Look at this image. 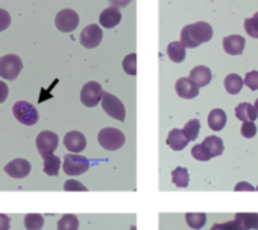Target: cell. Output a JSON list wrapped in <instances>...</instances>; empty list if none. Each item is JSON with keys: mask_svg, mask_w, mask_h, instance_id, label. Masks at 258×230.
I'll use <instances>...</instances> for the list:
<instances>
[{"mask_svg": "<svg viewBox=\"0 0 258 230\" xmlns=\"http://www.w3.org/2000/svg\"><path fill=\"white\" fill-rule=\"evenodd\" d=\"M11 227V219L8 215L0 213V230H10Z\"/></svg>", "mask_w": 258, "mask_h": 230, "instance_id": "obj_37", "label": "cell"}, {"mask_svg": "<svg viewBox=\"0 0 258 230\" xmlns=\"http://www.w3.org/2000/svg\"><path fill=\"white\" fill-rule=\"evenodd\" d=\"M187 144H188V141H187V137L184 136L182 130H172V131L169 133V136H167V145H169L172 150H175V151L184 150V148L187 147Z\"/></svg>", "mask_w": 258, "mask_h": 230, "instance_id": "obj_21", "label": "cell"}, {"mask_svg": "<svg viewBox=\"0 0 258 230\" xmlns=\"http://www.w3.org/2000/svg\"><path fill=\"white\" fill-rule=\"evenodd\" d=\"M210 230H226V228H225V224H214Z\"/></svg>", "mask_w": 258, "mask_h": 230, "instance_id": "obj_41", "label": "cell"}, {"mask_svg": "<svg viewBox=\"0 0 258 230\" xmlns=\"http://www.w3.org/2000/svg\"><path fill=\"white\" fill-rule=\"evenodd\" d=\"M103 38V31L99 28V25H88L82 34H81V44L87 49H94L102 43Z\"/></svg>", "mask_w": 258, "mask_h": 230, "instance_id": "obj_9", "label": "cell"}, {"mask_svg": "<svg viewBox=\"0 0 258 230\" xmlns=\"http://www.w3.org/2000/svg\"><path fill=\"white\" fill-rule=\"evenodd\" d=\"M44 225V218L40 213H28L25 216V227L28 230H40Z\"/></svg>", "mask_w": 258, "mask_h": 230, "instance_id": "obj_27", "label": "cell"}, {"mask_svg": "<svg viewBox=\"0 0 258 230\" xmlns=\"http://www.w3.org/2000/svg\"><path fill=\"white\" fill-rule=\"evenodd\" d=\"M252 19H253V20H255V22H256V23H258V13H255V14H253V17H252Z\"/></svg>", "mask_w": 258, "mask_h": 230, "instance_id": "obj_43", "label": "cell"}, {"mask_svg": "<svg viewBox=\"0 0 258 230\" xmlns=\"http://www.w3.org/2000/svg\"><path fill=\"white\" fill-rule=\"evenodd\" d=\"M225 88H226V91L229 93V95H237V93H240L241 91V88H243V79L240 78V75H237V73H229L226 78H225Z\"/></svg>", "mask_w": 258, "mask_h": 230, "instance_id": "obj_23", "label": "cell"}, {"mask_svg": "<svg viewBox=\"0 0 258 230\" xmlns=\"http://www.w3.org/2000/svg\"><path fill=\"white\" fill-rule=\"evenodd\" d=\"M244 31L247 32V35H250L252 38H258V23L250 17L244 20Z\"/></svg>", "mask_w": 258, "mask_h": 230, "instance_id": "obj_34", "label": "cell"}, {"mask_svg": "<svg viewBox=\"0 0 258 230\" xmlns=\"http://www.w3.org/2000/svg\"><path fill=\"white\" fill-rule=\"evenodd\" d=\"M100 101H102V108H103V111L108 114V116H111V118H114V119H117L120 122H123L126 119L124 105L121 104V101L117 96L103 91V96H102Z\"/></svg>", "mask_w": 258, "mask_h": 230, "instance_id": "obj_5", "label": "cell"}, {"mask_svg": "<svg viewBox=\"0 0 258 230\" xmlns=\"http://www.w3.org/2000/svg\"><path fill=\"white\" fill-rule=\"evenodd\" d=\"M120 20H121L120 10L115 8V7H109V8H106V10L102 11L100 19H99V23H100V26H103L106 29H111V28L117 26L120 23Z\"/></svg>", "mask_w": 258, "mask_h": 230, "instance_id": "obj_14", "label": "cell"}, {"mask_svg": "<svg viewBox=\"0 0 258 230\" xmlns=\"http://www.w3.org/2000/svg\"><path fill=\"white\" fill-rule=\"evenodd\" d=\"M199 130H201V122L198 119H191L185 124L182 133L187 137V141H196V137L199 136Z\"/></svg>", "mask_w": 258, "mask_h": 230, "instance_id": "obj_28", "label": "cell"}, {"mask_svg": "<svg viewBox=\"0 0 258 230\" xmlns=\"http://www.w3.org/2000/svg\"><path fill=\"white\" fill-rule=\"evenodd\" d=\"M131 2H133V0H109L111 7H115V8H118V10L127 7Z\"/></svg>", "mask_w": 258, "mask_h": 230, "instance_id": "obj_39", "label": "cell"}, {"mask_svg": "<svg viewBox=\"0 0 258 230\" xmlns=\"http://www.w3.org/2000/svg\"><path fill=\"white\" fill-rule=\"evenodd\" d=\"M64 172L67 175H81L84 172H87L90 169V162L87 157L84 156H78V154H67L64 157V163H62Z\"/></svg>", "mask_w": 258, "mask_h": 230, "instance_id": "obj_6", "label": "cell"}, {"mask_svg": "<svg viewBox=\"0 0 258 230\" xmlns=\"http://www.w3.org/2000/svg\"><path fill=\"white\" fill-rule=\"evenodd\" d=\"M240 131H241V136L243 137L250 139V137H253L256 134V127H255V124L252 121H247V122H243Z\"/></svg>", "mask_w": 258, "mask_h": 230, "instance_id": "obj_33", "label": "cell"}, {"mask_svg": "<svg viewBox=\"0 0 258 230\" xmlns=\"http://www.w3.org/2000/svg\"><path fill=\"white\" fill-rule=\"evenodd\" d=\"M103 96V90L99 82L90 81L81 90V102L85 107H96Z\"/></svg>", "mask_w": 258, "mask_h": 230, "instance_id": "obj_7", "label": "cell"}, {"mask_svg": "<svg viewBox=\"0 0 258 230\" xmlns=\"http://www.w3.org/2000/svg\"><path fill=\"white\" fill-rule=\"evenodd\" d=\"M167 55L173 63H182L185 58V46L181 41H173L167 46Z\"/></svg>", "mask_w": 258, "mask_h": 230, "instance_id": "obj_22", "label": "cell"}, {"mask_svg": "<svg viewBox=\"0 0 258 230\" xmlns=\"http://www.w3.org/2000/svg\"><path fill=\"white\" fill-rule=\"evenodd\" d=\"M22 69H23V63L19 55L10 54L0 58V78L14 81L20 75Z\"/></svg>", "mask_w": 258, "mask_h": 230, "instance_id": "obj_4", "label": "cell"}, {"mask_svg": "<svg viewBox=\"0 0 258 230\" xmlns=\"http://www.w3.org/2000/svg\"><path fill=\"white\" fill-rule=\"evenodd\" d=\"M190 79L198 85V87H205L211 82L213 79V75H211V70L205 66H198V67H193L191 72H190Z\"/></svg>", "mask_w": 258, "mask_h": 230, "instance_id": "obj_16", "label": "cell"}, {"mask_svg": "<svg viewBox=\"0 0 258 230\" xmlns=\"http://www.w3.org/2000/svg\"><path fill=\"white\" fill-rule=\"evenodd\" d=\"M241 230H258V213H235L234 218Z\"/></svg>", "mask_w": 258, "mask_h": 230, "instance_id": "obj_20", "label": "cell"}, {"mask_svg": "<svg viewBox=\"0 0 258 230\" xmlns=\"http://www.w3.org/2000/svg\"><path fill=\"white\" fill-rule=\"evenodd\" d=\"M243 84H246L250 90H258V70L249 72V73L244 76Z\"/></svg>", "mask_w": 258, "mask_h": 230, "instance_id": "obj_32", "label": "cell"}, {"mask_svg": "<svg viewBox=\"0 0 258 230\" xmlns=\"http://www.w3.org/2000/svg\"><path fill=\"white\" fill-rule=\"evenodd\" d=\"M244 43L241 35H229L223 38V49L228 55H240L244 51Z\"/></svg>", "mask_w": 258, "mask_h": 230, "instance_id": "obj_15", "label": "cell"}, {"mask_svg": "<svg viewBox=\"0 0 258 230\" xmlns=\"http://www.w3.org/2000/svg\"><path fill=\"white\" fill-rule=\"evenodd\" d=\"M211 37H213V28L205 22L187 25L181 31V43L190 49H195L199 44L210 41Z\"/></svg>", "mask_w": 258, "mask_h": 230, "instance_id": "obj_1", "label": "cell"}, {"mask_svg": "<svg viewBox=\"0 0 258 230\" xmlns=\"http://www.w3.org/2000/svg\"><path fill=\"white\" fill-rule=\"evenodd\" d=\"M8 93H10V88H8V85H7L4 81H0V104L7 101V98H8Z\"/></svg>", "mask_w": 258, "mask_h": 230, "instance_id": "obj_38", "label": "cell"}, {"mask_svg": "<svg viewBox=\"0 0 258 230\" xmlns=\"http://www.w3.org/2000/svg\"><path fill=\"white\" fill-rule=\"evenodd\" d=\"M175 90L178 96L184 99H193L199 95V87L190 78H179L175 84Z\"/></svg>", "mask_w": 258, "mask_h": 230, "instance_id": "obj_12", "label": "cell"}, {"mask_svg": "<svg viewBox=\"0 0 258 230\" xmlns=\"http://www.w3.org/2000/svg\"><path fill=\"white\" fill-rule=\"evenodd\" d=\"M55 25L61 32H72L79 25V16L73 10H62L56 14Z\"/></svg>", "mask_w": 258, "mask_h": 230, "instance_id": "obj_8", "label": "cell"}, {"mask_svg": "<svg viewBox=\"0 0 258 230\" xmlns=\"http://www.w3.org/2000/svg\"><path fill=\"white\" fill-rule=\"evenodd\" d=\"M202 144L210 151L211 157H217V156H220L223 153V142L217 136H208V137H205V141Z\"/></svg>", "mask_w": 258, "mask_h": 230, "instance_id": "obj_24", "label": "cell"}, {"mask_svg": "<svg viewBox=\"0 0 258 230\" xmlns=\"http://www.w3.org/2000/svg\"><path fill=\"white\" fill-rule=\"evenodd\" d=\"M79 228V219L73 213L62 215L58 221V230H78Z\"/></svg>", "mask_w": 258, "mask_h": 230, "instance_id": "obj_26", "label": "cell"}, {"mask_svg": "<svg viewBox=\"0 0 258 230\" xmlns=\"http://www.w3.org/2000/svg\"><path fill=\"white\" fill-rule=\"evenodd\" d=\"M123 69L127 75H137V55L129 54L123 60Z\"/></svg>", "mask_w": 258, "mask_h": 230, "instance_id": "obj_31", "label": "cell"}, {"mask_svg": "<svg viewBox=\"0 0 258 230\" xmlns=\"http://www.w3.org/2000/svg\"><path fill=\"white\" fill-rule=\"evenodd\" d=\"M97 141H99V145L102 148H105L106 151H117L124 145L126 137L120 130L112 128V127H106V128H102L99 131Z\"/></svg>", "mask_w": 258, "mask_h": 230, "instance_id": "obj_2", "label": "cell"}, {"mask_svg": "<svg viewBox=\"0 0 258 230\" xmlns=\"http://www.w3.org/2000/svg\"><path fill=\"white\" fill-rule=\"evenodd\" d=\"M5 172L13 178H25L31 172V163L25 159H16L5 166Z\"/></svg>", "mask_w": 258, "mask_h": 230, "instance_id": "obj_11", "label": "cell"}, {"mask_svg": "<svg viewBox=\"0 0 258 230\" xmlns=\"http://www.w3.org/2000/svg\"><path fill=\"white\" fill-rule=\"evenodd\" d=\"M172 181L176 188H187L188 181H190V175L188 171L185 168H175L172 171Z\"/></svg>", "mask_w": 258, "mask_h": 230, "instance_id": "obj_25", "label": "cell"}, {"mask_svg": "<svg viewBox=\"0 0 258 230\" xmlns=\"http://www.w3.org/2000/svg\"><path fill=\"white\" fill-rule=\"evenodd\" d=\"M235 116L241 122H247V121H252L253 122L258 118V113L255 111L253 105H250L249 102H243V104L237 105V108H235Z\"/></svg>", "mask_w": 258, "mask_h": 230, "instance_id": "obj_19", "label": "cell"}, {"mask_svg": "<svg viewBox=\"0 0 258 230\" xmlns=\"http://www.w3.org/2000/svg\"><path fill=\"white\" fill-rule=\"evenodd\" d=\"M58 142H59V139L53 131H43L37 136V141H35L40 154L53 153L58 147Z\"/></svg>", "mask_w": 258, "mask_h": 230, "instance_id": "obj_10", "label": "cell"}, {"mask_svg": "<svg viewBox=\"0 0 258 230\" xmlns=\"http://www.w3.org/2000/svg\"><path fill=\"white\" fill-rule=\"evenodd\" d=\"M191 156H193L196 160H199V162H208V160L211 159V154H210V151L205 148L204 144L195 145V147L191 148Z\"/></svg>", "mask_w": 258, "mask_h": 230, "instance_id": "obj_30", "label": "cell"}, {"mask_svg": "<svg viewBox=\"0 0 258 230\" xmlns=\"http://www.w3.org/2000/svg\"><path fill=\"white\" fill-rule=\"evenodd\" d=\"M253 108H255V111L258 113V99L255 101V105H253Z\"/></svg>", "mask_w": 258, "mask_h": 230, "instance_id": "obj_42", "label": "cell"}, {"mask_svg": "<svg viewBox=\"0 0 258 230\" xmlns=\"http://www.w3.org/2000/svg\"><path fill=\"white\" fill-rule=\"evenodd\" d=\"M208 125L214 131H220L226 125V113L222 108H214L208 114Z\"/></svg>", "mask_w": 258, "mask_h": 230, "instance_id": "obj_18", "label": "cell"}, {"mask_svg": "<svg viewBox=\"0 0 258 230\" xmlns=\"http://www.w3.org/2000/svg\"><path fill=\"white\" fill-rule=\"evenodd\" d=\"M44 163H43V171L50 175V177H55L58 175L59 172V168H61V159L58 156H55L53 153H44L41 154Z\"/></svg>", "mask_w": 258, "mask_h": 230, "instance_id": "obj_17", "label": "cell"}, {"mask_svg": "<svg viewBox=\"0 0 258 230\" xmlns=\"http://www.w3.org/2000/svg\"><path fill=\"white\" fill-rule=\"evenodd\" d=\"M64 145L70 153H82L87 147V139L79 131H70L64 137Z\"/></svg>", "mask_w": 258, "mask_h": 230, "instance_id": "obj_13", "label": "cell"}, {"mask_svg": "<svg viewBox=\"0 0 258 230\" xmlns=\"http://www.w3.org/2000/svg\"><path fill=\"white\" fill-rule=\"evenodd\" d=\"M13 113L16 119L23 124V125H35L40 119V114H38V110L35 108L34 104L28 102V101H19L14 104L13 107Z\"/></svg>", "mask_w": 258, "mask_h": 230, "instance_id": "obj_3", "label": "cell"}, {"mask_svg": "<svg viewBox=\"0 0 258 230\" xmlns=\"http://www.w3.org/2000/svg\"><path fill=\"white\" fill-rule=\"evenodd\" d=\"M185 221L191 228L199 230L204 227V224L207 221V215L205 213H185Z\"/></svg>", "mask_w": 258, "mask_h": 230, "instance_id": "obj_29", "label": "cell"}, {"mask_svg": "<svg viewBox=\"0 0 258 230\" xmlns=\"http://www.w3.org/2000/svg\"><path fill=\"white\" fill-rule=\"evenodd\" d=\"M234 191H255V188L252 186V185H249V183H246V181H241V183H237L235 185V188H234Z\"/></svg>", "mask_w": 258, "mask_h": 230, "instance_id": "obj_40", "label": "cell"}, {"mask_svg": "<svg viewBox=\"0 0 258 230\" xmlns=\"http://www.w3.org/2000/svg\"><path fill=\"white\" fill-rule=\"evenodd\" d=\"M255 191H258V188H255Z\"/></svg>", "mask_w": 258, "mask_h": 230, "instance_id": "obj_44", "label": "cell"}, {"mask_svg": "<svg viewBox=\"0 0 258 230\" xmlns=\"http://www.w3.org/2000/svg\"><path fill=\"white\" fill-rule=\"evenodd\" d=\"M11 25V16L8 11L5 10H0V32L2 31H7Z\"/></svg>", "mask_w": 258, "mask_h": 230, "instance_id": "obj_36", "label": "cell"}, {"mask_svg": "<svg viewBox=\"0 0 258 230\" xmlns=\"http://www.w3.org/2000/svg\"><path fill=\"white\" fill-rule=\"evenodd\" d=\"M64 191H67V192H73V191L85 192V191H88V189H87V186H84L82 183H79V181H76V180H67V181L64 183Z\"/></svg>", "mask_w": 258, "mask_h": 230, "instance_id": "obj_35", "label": "cell"}]
</instances>
